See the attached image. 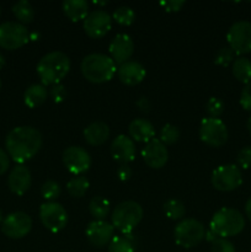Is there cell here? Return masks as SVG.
Returning a JSON list of instances; mask_svg holds the SVG:
<instances>
[{
  "label": "cell",
  "mask_w": 251,
  "mask_h": 252,
  "mask_svg": "<svg viewBox=\"0 0 251 252\" xmlns=\"http://www.w3.org/2000/svg\"><path fill=\"white\" fill-rule=\"evenodd\" d=\"M42 134L36 128L30 126L16 127L7 134L5 139V148L7 155L16 164H24L32 159L42 147Z\"/></svg>",
  "instance_id": "6da1fadb"
},
{
  "label": "cell",
  "mask_w": 251,
  "mask_h": 252,
  "mask_svg": "<svg viewBox=\"0 0 251 252\" xmlns=\"http://www.w3.org/2000/svg\"><path fill=\"white\" fill-rule=\"evenodd\" d=\"M70 70V59L65 53L59 51L49 52L39 59L37 74L42 85H57L65 78Z\"/></svg>",
  "instance_id": "7a4b0ae2"
},
{
  "label": "cell",
  "mask_w": 251,
  "mask_h": 252,
  "mask_svg": "<svg viewBox=\"0 0 251 252\" xmlns=\"http://www.w3.org/2000/svg\"><path fill=\"white\" fill-rule=\"evenodd\" d=\"M80 69L84 78L94 84L110 81L117 70L113 59L102 53H91L84 57Z\"/></svg>",
  "instance_id": "3957f363"
},
{
  "label": "cell",
  "mask_w": 251,
  "mask_h": 252,
  "mask_svg": "<svg viewBox=\"0 0 251 252\" xmlns=\"http://www.w3.org/2000/svg\"><path fill=\"white\" fill-rule=\"evenodd\" d=\"M245 228V218L243 214L234 208L219 209L211 219V231L217 238H230L240 234Z\"/></svg>",
  "instance_id": "277c9868"
},
{
  "label": "cell",
  "mask_w": 251,
  "mask_h": 252,
  "mask_svg": "<svg viewBox=\"0 0 251 252\" xmlns=\"http://www.w3.org/2000/svg\"><path fill=\"white\" fill-rule=\"evenodd\" d=\"M111 219L113 228L120 230L123 235H127L132 233L135 226L142 221L143 208L134 201L122 202L112 212Z\"/></svg>",
  "instance_id": "5b68a950"
},
{
  "label": "cell",
  "mask_w": 251,
  "mask_h": 252,
  "mask_svg": "<svg viewBox=\"0 0 251 252\" xmlns=\"http://www.w3.org/2000/svg\"><path fill=\"white\" fill-rule=\"evenodd\" d=\"M174 236L177 245L184 249H191L206 238V229L201 221L193 218H186L175 226Z\"/></svg>",
  "instance_id": "8992f818"
},
{
  "label": "cell",
  "mask_w": 251,
  "mask_h": 252,
  "mask_svg": "<svg viewBox=\"0 0 251 252\" xmlns=\"http://www.w3.org/2000/svg\"><path fill=\"white\" fill-rule=\"evenodd\" d=\"M211 182L213 187L221 192H230L243 184V175L239 166L234 164L220 165L212 172Z\"/></svg>",
  "instance_id": "52a82bcc"
},
{
  "label": "cell",
  "mask_w": 251,
  "mask_h": 252,
  "mask_svg": "<svg viewBox=\"0 0 251 252\" xmlns=\"http://www.w3.org/2000/svg\"><path fill=\"white\" fill-rule=\"evenodd\" d=\"M30 41L27 27L20 22L7 21L0 25V47L14 51L25 46Z\"/></svg>",
  "instance_id": "ba28073f"
},
{
  "label": "cell",
  "mask_w": 251,
  "mask_h": 252,
  "mask_svg": "<svg viewBox=\"0 0 251 252\" xmlns=\"http://www.w3.org/2000/svg\"><path fill=\"white\" fill-rule=\"evenodd\" d=\"M228 129L224 122L219 118H203L199 126V138L204 144L213 148L224 145L228 140Z\"/></svg>",
  "instance_id": "9c48e42d"
},
{
  "label": "cell",
  "mask_w": 251,
  "mask_h": 252,
  "mask_svg": "<svg viewBox=\"0 0 251 252\" xmlns=\"http://www.w3.org/2000/svg\"><path fill=\"white\" fill-rule=\"evenodd\" d=\"M226 41L233 52L239 56L251 52V22L241 20L234 22L226 33Z\"/></svg>",
  "instance_id": "30bf717a"
},
{
  "label": "cell",
  "mask_w": 251,
  "mask_h": 252,
  "mask_svg": "<svg viewBox=\"0 0 251 252\" xmlns=\"http://www.w3.org/2000/svg\"><path fill=\"white\" fill-rule=\"evenodd\" d=\"M39 219L44 228L52 233H58L68 224V213L61 203L46 202L39 207Z\"/></svg>",
  "instance_id": "8fae6325"
},
{
  "label": "cell",
  "mask_w": 251,
  "mask_h": 252,
  "mask_svg": "<svg viewBox=\"0 0 251 252\" xmlns=\"http://www.w3.org/2000/svg\"><path fill=\"white\" fill-rule=\"evenodd\" d=\"M32 219L25 212H14L5 217L1 224V231L10 239H22L31 231Z\"/></svg>",
  "instance_id": "7c38bea8"
},
{
  "label": "cell",
  "mask_w": 251,
  "mask_h": 252,
  "mask_svg": "<svg viewBox=\"0 0 251 252\" xmlns=\"http://www.w3.org/2000/svg\"><path fill=\"white\" fill-rule=\"evenodd\" d=\"M84 31L91 38H101L112 27V16L103 10H94L84 19Z\"/></svg>",
  "instance_id": "4fadbf2b"
},
{
  "label": "cell",
  "mask_w": 251,
  "mask_h": 252,
  "mask_svg": "<svg viewBox=\"0 0 251 252\" xmlns=\"http://www.w3.org/2000/svg\"><path fill=\"white\" fill-rule=\"evenodd\" d=\"M63 164L70 174L79 176L91 166V157L84 148L69 147L63 152Z\"/></svg>",
  "instance_id": "5bb4252c"
},
{
  "label": "cell",
  "mask_w": 251,
  "mask_h": 252,
  "mask_svg": "<svg viewBox=\"0 0 251 252\" xmlns=\"http://www.w3.org/2000/svg\"><path fill=\"white\" fill-rule=\"evenodd\" d=\"M86 238L96 248L108 245L115 236V228L106 220H94L89 223L85 230Z\"/></svg>",
  "instance_id": "9a60e30c"
},
{
  "label": "cell",
  "mask_w": 251,
  "mask_h": 252,
  "mask_svg": "<svg viewBox=\"0 0 251 252\" xmlns=\"http://www.w3.org/2000/svg\"><path fill=\"white\" fill-rule=\"evenodd\" d=\"M142 157L145 164L152 169H161L169 159V152L166 145L162 144L160 139H152L145 144L142 150Z\"/></svg>",
  "instance_id": "2e32d148"
},
{
  "label": "cell",
  "mask_w": 251,
  "mask_h": 252,
  "mask_svg": "<svg viewBox=\"0 0 251 252\" xmlns=\"http://www.w3.org/2000/svg\"><path fill=\"white\" fill-rule=\"evenodd\" d=\"M108 49H110L111 58L113 59V62L121 65L129 61V58L132 57L133 52H134V43L129 34L118 33L113 37Z\"/></svg>",
  "instance_id": "e0dca14e"
},
{
  "label": "cell",
  "mask_w": 251,
  "mask_h": 252,
  "mask_svg": "<svg viewBox=\"0 0 251 252\" xmlns=\"http://www.w3.org/2000/svg\"><path fill=\"white\" fill-rule=\"evenodd\" d=\"M111 155L116 161L128 164L135 158V145L132 138L120 134L111 143Z\"/></svg>",
  "instance_id": "ac0fdd59"
},
{
  "label": "cell",
  "mask_w": 251,
  "mask_h": 252,
  "mask_svg": "<svg viewBox=\"0 0 251 252\" xmlns=\"http://www.w3.org/2000/svg\"><path fill=\"white\" fill-rule=\"evenodd\" d=\"M32 184V177L30 170L24 164H17L11 170L7 179V186L12 193L22 196L30 189Z\"/></svg>",
  "instance_id": "d6986e66"
},
{
  "label": "cell",
  "mask_w": 251,
  "mask_h": 252,
  "mask_svg": "<svg viewBox=\"0 0 251 252\" xmlns=\"http://www.w3.org/2000/svg\"><path fill=\"white\" fill-rule=\"evenodd\" d=\"M117 75L118 79L125 85L134 86L144 80L147 71H145V68L139 62L128 61L126 63L121 64L120 68L117 69Z\"/></svg>",
  "instance_id": "ffe728a7"
},
{
  "label": "cell",
  "mask_w": 251,
  "mask_h": 252,
  "mask_svg": "<svg viewBox=\"0 0 251 252\" xmlns=\"http://www.w3.org/2000/svg\"><path fill=\"white\" fill-rule=\"evenodd\" d=\"M128 132H129L130 138L135 142L140 143H148L152 139H154L155 129L154 126L149 122V121L144 120V118H137L133 120L129 123L128 127Z\"/></svg>",
  "instance_id": "44dd1931"
},
{
  "label": "cell",
  "mask_w": 251,
  "mask_h": 252,
  "mask_svg": "<svg viewBox=\"0 0 251 252\" xmlns=\"http://www.w3.org/2000/svg\"><path fill=\"white\" fill-rule=\"evenodd\" d=\"M110 137V127L102 121L90 123L84 129V138L90 145H101Z\"/></svg>",
  "instance_id": "7402d4cb"
},
{
  "label": "cell",
  "mask_w": 251,
  "mask_h": 252,
  "mask_svg": "<svg viewBox=\"0 0 251 252\" xmlns=\"http://www.w3.org/2000/svg\"><path fill=\"white\" fill-rule=\"evenodd\" d=\"M64 15L71 21H79L88 16L89 4L85 0H64L62 4Z\"/></svg>",
  "instance_id": "603a6c76"
},
{
  "label": "cell",
  "mask_w": 251,
  "mask_h": 252,
  "mask_svg": "<svg viewBox=\"0 0 251 252\" xmlns=\"http://www.w3.org/2000/svg\"><path fill=\"white\" fill-rule=\"evenodd\" d=\"M47 96H48V93H47L46 86L42 84H32L24 94L25 105L30 108H36L47 100Z\"/></svg>",
  "instance_id": "cb8c5ba5"
},
{
  "label": "cell",
  "mask_w": 251,
  "mask_h": 252,
  "mask_svg": "<svg viewBox=\"0 0 251 252\" xmlns=\"http://www.w3.org/2000/svg\"><path fill=\"white\" fill-rule=\"evenodd\" d=\"M231 71L236 80L246 85L251 81V61L245 57H238L236 59H234Z\"/></svg>",
  "instance_id": "d4e9b609"
},
{
  "label": "cell",
  "mask_w": 251,
  "mask_h": 252,
  "mask_svg": "<svg viewBox=\"0 0 251 252\" xmlns=\"http://www.w3.org/2000/svg\"><path fill=\"white\" fill-rule=\"evenodd\" d=\"M111 204L103 197H94L89 203V212L95 218V220H105L106 217L110 214Z\"/></svg>",
  "instance_id": "484cf974"
},
{
  "label": "cell",
  "mask_w": 251,
  "mask_h": 252,
  "mask_svg": "<svg viewBox=\"0 0 251 252\" xmlns=\"http://www.w3.org/2000/svg\"><path fill=\"white\" fill-rule=\"evenodd\" d=\"M135 244L132 235H118L113 236L111 243L108 244V252H134Z\"/></svg>",
  "instance_id": "4316f807"
},
{
  "label": "cell",
  "mask_w": 251,
  "mask_h": 252,
  "mask_svg": "<svg viewBox=\"0 0 251 252\" xmlns=\"http://www.w3.org/2000/svg\"><path fill=\"white\" fill-rule=\"evenodd\" d=\"M12 12L15 17L20 21V24H30L34 17V10L31 2L27 0H20L12 6Z\"/></svg>",
  "instance_id": "83f0119b"
},
{
  "label": "cell",
  "mask_w": 251,
  "mask_h": 252,
  "mask_svg": "<svg viewBox=\"0 0 251 252\" xmlns=\"http://www.w3.org/2000/svg\"><path fill=\"white\" fill-rule=\"evenodd\" d=\"M89 189V181L85 176L79 175V176L73 177L70 181L66 184V189H68L69 194L75 198H81L84 194L86 193Z\"/></svg>",
  "instance_id": "f1b7e54d"
},
{
  "label": "cell",
  "mask_w": 251,
  "mask_h": 252,
  "mask_svg": "<svg viewBox=\"0 0 251 252\" xmlns=\"http://www.w3.org/2000/svg\"><path fill=\"white\" fill-rule=\"evenodd\" d=\"M112 20H115L121 26H129L134 22L135 12L129 6H120L113 11Z\"/></svg>",
  "instance_id": "f546056e"
},
{
  "label": "cell",
  "mask_w": 251,
  "mask_h": 252,
  "mask_svg": "<svg viewBox=\"0 0 251 252\" xmlns=\"http://www.w3.org/2000/svg\"><path fill=\"white\" fill-rule=\"evenodd\" d=\"M164 212L166 217L172 220H179L185 216V204L179 199H169L164 204Z\"/></svg>",
  "instance_id": "4dcf8cb0"
},
{
  "label": "cell",
  "mask_w": 251,
  "mask_h": 252,
  "mask_svg": "<svg viewBox=\"0 0 251 252\" xmlns=\"http://www.w3.org/2000/svg\"><path fill=\"white\" fill-rule=\"evenodd\" d=\"M180 138V130L176 126L167 123L161 128L160 132V142L165 145H171L176 143Z\"/></svg>",
  "instance_id": "1f68e13d"
},
{
  "label": "cell",
  "mask_w": 251,
  "mask_h": 252,
  "mask_svg": "<svg viewBox=\"0 0 251 252\" xmlns=\"http://www.w3.org/2000/svg\"><path fill=\"white\" fill-rule=\"evenodd\" d=\"M41 193L44 199H47L48 202H54V199L58 198L59 194H61V186H59L58 182L48 180L42 185Z\"/></svg>",
  "instance_id": "d6a6232c"
},
{
  "label": "cell",
  "mask_w": 251,
  "mask_h": 252,
  "mask_svg": "<svg viewBox=\"0 0 251 252\" xmlns=\"http://www.w3.org/2000/svg\"><path fill=\"white\" fill-rule=\"evenodd\" d=\"M234 52L230 47H223V48L219 49L216 54V58H214V63L217 65L220 66H228L229 64L234 62Z\"/></svg>",
  "instance_id": "836d02e7"
},
{
  "label": "cell",
  "mask_w": 251,
  "mask_h": 252,
  "mask_svg": "<svg viewBox=\"0 0 251 252\" xmlns=\"http://www.w3.org/2000/svg\"><path fill=\"white\" fill-rule=\"evenodd\" d=\"M207 113L212 118H219L224 112V102L218 97H211L206 105Z\"/></svg>",
  "instance_id": "e575fe53"
},
{
  "label": "cell",
  "mask_w": 251,
  "mask_h": 252,
  "mask_svg": "<svg viewBox=\"0 0 251 252\" xmlns=\"http://www.w3.org/2000/svg\"><path fill=\"white\" fill-rule=\"evenodd\" d=\"M211 250L212 252H235V248L228 239L217 238L216 240L212 241Z\"/></svg>",
  "instance_id": "d590c367"
},
{
  "label": "cell",
  "mask_w": 251,
  "mask_h": 252,
  "mask_svg": "<svg viewBox=\"0 0 251 252\" xmlns=\"http://www.w3.org/2000/svg\"><path fill=\"white\" fill-rule=\"evenodd\" d=\"M236 161H238V165L241 169H249V167H251V145L241 148L240 152L238 153Z\"/></svg>",
  "instance_id": "8d00e7d4"
},
{
  "label": "cell",
  "mask_w": 251,
  "mask_h": 252,
  "mask_svg": "<svg viewBox=\"0 0 251 252\" xmlns=\"http://www.w3.org/2000/svg\"><path fill=\"white\" fill-rule=\"evenodd\" d=\"M240 105L244 110L251 111V81L244 86L240 94Z\"/></svg>",
  "instance_id": "74e56055"
},
{
  "label": "cell",
  "mask_w": 251,
  "mask_h": 252,
  "mask_svg": "<svg viewBox=\"0 0 251 252\" xmlns=\"http://www.w3.org/2000/svg\"><path fill=\"white\" fill-rule=\"evenodd\" d=\"M51 96L53 98V101L56 103H61L65 100L66 97V89L65 86L62 85V84H57L53 85L51 89Z\"/></svg>",
  "instance_id": "f35d334b"
},
{
  "label": "cell",
  "mask_w": 251,
  "mask_h": 252,
  "mask_svg": "<svg viewBox=\"0 0 251 252\" xmlns=\"http://www.w3.org/2000/svg\"><path fill=\"white\" fill-rule=\"evenodd\" d=\"M160 5L164 7L165 11L174 12L179 11V10L185 5V1H180V0H167V1H161Z\"/></svg>",
  "instance_id": "ab89813d"
},
{
  "label": "cell",
  "mask_w": 251,
  "mask_h": 252,
  "mask_svg": "<svg viewBox=\"0 0 251 252\" xmlns=\"http://www.w3.org/2000/svg\"><path fill=\"white\" fill-rule=\"evenodd\" d=\"M10 166V157L0 148V175H4Z\"/></svg>",
  "instance_id": "60d3db41"
},
{
  "label": "cell",
  "mask_w": 251,
  "mask_h": 252,
  "mask_svg": "<svg viewBox=\"0 0 251 252\" xmlns=\"http://www.w3.org/2000/svg\"><path fill=\"white\" fill-rule=\"evenodd\" d=\"M117 176L121 181H128L132 176V169L128 166V164H122L117 170Z\"/></svg>",
  "instance_id": "b9f144b4"
},
{
  "label": "cell",
  "mask_w": 251,
  "mask_h": 252,
  "mask_svg": "<svg viewBox=\"0 0 251 252\" xmlns=\"http://www.w3.org/2000/svg\"><path fill=\"white\" fill-rule=\"evenodd\" d=\"M137 105H138V107H139L142 111H149L150 103H149V101H148V98L142 97L139 101H138Z\"/></svg>",
  "instance_id": "7bdbcfd3"
},
{
  "label": "cell",
  "mask_w": 251,
  "mask_h": 252,
  "mask_svg": "<svg viewBox=\"0 0 251 252\" xmlns=\"http://www.w3.org/2000/svg\"><path fill=\"white\" fill-rule=\"evenodd\" d=\"M245 213H246V217L249 218V220L251 221V197L248 199V202H246L245 204Z\"/></svg>",
  "instance_id": "ee69618b"
},
{
  "label": "cell",
  "mask_w": 251,
  "mask_h": 252,
  "mask_svg": "<svg viewBox=\"0 0 251 252\" xmlns=\"http://www.w3.org/2000/svg\"><path fill=\"white\" fill-rule=\"evenodd\" d=\"M246 128H248V132L250 133V135H251V116L249 117L248 122H246Z\"/></svg>",
  "instance_id": "f6af8a7d"
},
{
  "label": "cell",
  "mask_w": 251,
  "mask_h": 252,
  "mask_svg": "<svg viewBox=\"0 0 251 252\" xmlns=\"http://www.w3.org/2000/svg\"><path fill=\"white\" fill-rule=\"evenodd\" d=\"M5 65V58L2 54H0V69H2V66Z\"/></svg>",
  "instance_id": "bcb514c9"
},
{
  "label": "cell",
  "mask_w": 251,
  "mask_h": 252,
  "mask_svg": "<svg viewBox=\"0 0 251 252\" xmlns=\"http://www.w3.org/2000/svg\"><path fill=\"white\" fill-rule=\"evenodd\" d=\"M2 220H4V218H2V212L0 211V223H1Z\"/></svg>",
  "instance_id": "7dc6e473"
},
{
  "label": "cell",
  "mask_w": 251,
  "mask_h": 252,
  "mask_svg": "<svg viewBox=\"0 0 251 252\" xmlns=\"http://www.w3.org/2000/svg\"><path fill=\"white\" fill-rule=\"evenodd\" d=\"M0 89H1V80H0Z\"/></svg>",
  "instance_id": "c3c4849f"
},
{
  "label": "cell",
  "mask_w": 251,
  "mask_h": 252,
  "mask_svg": "<svg viewBox=\"0 0 251 252\" xmlns=\"http://www.w3.org/2000/svg\"><path fill=\"white\" fill-rule=\"evenodd\" d=\"M0 12H1V9H0Z\"/></svg>",
  "instance_id": "681fc988"
}]
</instances>
